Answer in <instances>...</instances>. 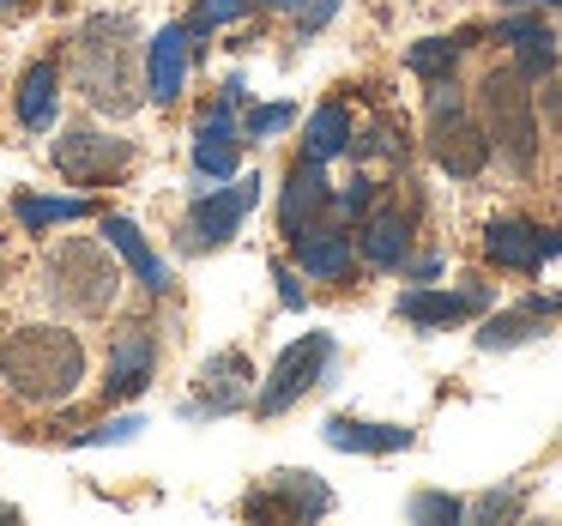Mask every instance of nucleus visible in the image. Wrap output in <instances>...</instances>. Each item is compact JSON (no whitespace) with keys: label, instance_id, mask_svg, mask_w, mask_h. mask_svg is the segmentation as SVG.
Here are the masks:
<instances>
[{"label":"nucleus","instance_id":"obj_1","mask_svg":"<svg viewBox=\"0 0 562 526\" xmlns=\"http://www.w3.org/2000/svg\"><path fill=\"white\" fill-rule=\"evenodd\" d=\"M0 381L13 400L55 412L86 388V339L67 321H19L0 339Z\"/></svg>","mask_w":562,"mask_h":526},{"label":"nucleus","instance_id":"obj_2","mask_svg":"<svg viewBox=\"0 0 562 526\" xmlns=\"http://www.w3.org/2000/svg\"><path fill=\"white\" fill-rule=\"evenodd\" d=\"M74 79L98 115H139V25L127 13H91L74 31Z\"/></svg>","mask_w":562,"mask_h":526},{"label":"nucleus","instance_id":"obj_3","mask_svg":"<svg viewBox=\"0 0 562 526\" xmlns=\"http://www.w3.org/2000/svg\"><path fill=\"white\" fill-rule=\"evenodd\" d=\"M37 291L67 321H103L122 303V260L103 236H61L37 267Z\"/></svg>","mask_w":562,"mask_h":526},{"label":"nucleus","instance_id":"obj_4","mask_svg":"<svg viewBox=\"0 0 562 526\" xmlns=\"http://www.w3.org/2000/svg\"><path fill=\"white\" fill-rule=\"evenodd\" d=\"M472 110L490 134V152L508 164V176H532L538 170V146H544V122H538V98H532V79L520 74L514 61L490 67L472 91Z\"/></svg>","mask_w":562,"mask_h":526},{"label":"nucleus","instance_id":"obj_5","mask_svg":"<svg viewBox=\"0 0 562 526\" xmlns=\"http://www.w3.org/2000/svg\"><path fill=\"white\" fill-rule=\"evenodd\" d=\"M424 146H429V164L453 182H477L490 170V134L477 122L472 98H465L453 79H429V98H424Z\"/></svg>","mask_w":562,"mask_h":526},{"label":"nucleus","instance_id":"obj_6","mask_svg":"<svg viewBox=\"0 0 562 526\" xmlns=\"http://www.w3.org/2000/svg\"><path fill=\"white\" fill-rule=\"evenodd\" d=\"M260 200V176H231L224 188H194V200H188L182 212V231H176V248H182L188 260L200 255H218L224 243H231L236 231H243V219L255 212Z\"/></svg>","mask_w":562,"mask_h":526},{"label":"nucleus","instance_id":"obj_7","mask_svg":"<svg viewBox=\"0 0 562 526\" xmlns=\"http://www.w3.org/2000/svg\"><path fill=\"white\" fill-rule=\"evenodd\" d=\"M49 158L74 188H122L139 164V146L122 134H110V127H98V122H74V127H61Z\"/></svg>","mask_w":562,"mask_h":526},{"label":"nucleus","instance_id":"obj_8","mask_svg":"<svg viewBox=\"0 0 562 526\" xmlns=\"http://www.w3.org/2000/svg\"><path fill=\"white\" fill-rule=\"evenodd\" d=\"M333 363H339V339H333V333H303V339H291L279 351V363H272V376L255 388V417L272 424V417H284L291 405H303L308 393L327 381Z\"/></svg>","mask_w":562,"mask_h":526},{"label":"nucleus","instance_id":"obj_9","mask_svg":"<svg viewBox=\"0 0 562 526\" xmlns=\"http://www.w3.org/2000/svg\"><path fill=\"white\" fill-rule=\"evenodd\" d=\"M255 363L248 351H212L200 363V376L188 381V400H182V417L188 424H212V417H236L243 405H255Z\"/></svg>","mask_w":562,"mask_h":526},{"label":"nucleus","instance_id":"obj_10","mask_svg":"<svg viewBox=\"0 0 562 526\" xmlns=\"http://www.w3.org/2000/svg\"><path fill=\"white\" fill-rule=\"evenodd\" d=\"M490 303H496V284H484V279H465L460 291H448V284H405L393 296V315L417 333H448V327L477 321Z\"/></svg>","mask_w":562,"mask_h":526},{"label":"nucleus","instance_id":"obj_11","mask_svg":"<svg viewBox=\"0 0 562 526\" xmlns=\"http://www.w3.org/2000/svg\"><path fill=\"white\" fill-rule=\"evenodd\" d=\"M484 260L496 272H514V279H532L550 260H562V231L538 219H520V212H502V219L484 224Z\"/></svg>","mask_w":562,"mask_h":526},{"label":"nucleus","instance_id":"obj_12","mask_svg":"<svg viewBox=\"0 0 562 526\" xmlns=\"http://www.w3.org/2000/svg\"><path fill=\"white\" fill-rule=\"evenodd\" d=\"M248 103H236V98H212L206 110L194 115V182H231L236 176V164H243V115Z\"/></svg>","mask_w":562,"mask_h":526},{"label":"nucleus","instance_id":"obj_13","mask_svg":"<svg viewBox=\"0 0 562 526\" xmlns=\"http://www.w3.org/2000/svg\"><path fill=\"white\" fill-rule=\"evenodd\" d=\"M158 376V333L151 321H122L110 333V363H103V405H127Z\"/></svg>","mask_w":562,"mask_h":526},{"label":"nucleus","instance_id":"obj_14","mask_svg":"<svg viewBox=\"0 0 562 526\" xmlns=\"http://www.w3.org/2000/svg\"><path fill=\"white\" fill-rule=\"evenodd\" d=\"M243 514L248 521H321V514H333V490L303 466H284L260 490H248Z\"/></svg>","mask_w":562,"mask_h":526},{"label":"nucleus","instance_id":"obj_15","mask_svg":"<svg viewBox=\"0 0 562 526\" xmlns=\"http://www.w3.org/2000/svg\"><path fill=\"white\" fill-rule=\"evenodd\" d=\"M417 243V206H400V200H375V206L357 219V255L375 272H400L412 260Z\"/></svg>","mask_w":562,"mask_h":526},{"label":"nucleus","instance_id":"obj_16","mask_svg":"<svg viewBox=\"0 0 562 526\" xmlns=\"http://www.w3.org/2000/svg\"><path fill=\"white\" fill-rule=\"evenodd\" d=\"M291 255H296V272L315 284H351L363 255H357V236L345 231L339 219H321L308 224L303 236H291Z\"/></svg>","mask_w":562,"mask_h":526},{"label":"nucleus","instance_id":"obj_17","mask_svg":"<svg viewBox=\"0 0 562 526\" xmlns=\"http://www.w3.org/2000/svg\"><path fill=\"white\" fill-rule=\"evenodd\" d=\"M333 219V182H327V164L315 158H296L291 176H284L279 188V236L291 243V236H303L308 224Z\"/></svg>","mask_w":562,"mask_h":526},{"label":"nucleus","instance_id":"obj_18","mask_svg":"<svg viewBox=\"0 0 562 526\" xmlns=\"http://www.w3.org/2000/svg\"><path fill=\"white\" fill-rule=\"evenodd\" d=\"M194 49H200V43L188 37V25H164L158 37L146 43V98L158 103V110H170V103L188 91Z\"/></svg>","mask_w":562,"mask_h":526},{"label":"nucleus","instance_id":"obj_19","mask_svg":"<svg viewBox=\"0 0 562 526\" xmlns=\"http://www.w3.org/2000/svg\"><path fill=\"white\" fill-rule=\"evenodd\" d=\"M496 43H508V49H514V67H520V74L532 79V86H544V79L557 74V61H562L557 31H550L544 19L532 13V7H526V13L514 7V13L496 25Z\"/></svg>","mask_w":562,"mask_h":526},{"label":"nucleus","instance_id":"obj_20","mask_svg":"<svg viewBox=\"0 0 562 526\" xmlns=\"http://www.w3.org/2000/svg\"><path fill=\"white\" fill-rule=\"evenodd\" d=\"M103 243L115 248V255L127 260V272H134L139 284H146V296H170V267H164L158 255H151V236L139 231L134 219H127V212H103Z\"/></svg>","mask_w":562,"mask_h":526},{"label":"nucleus","instance_id":"obj_21","mask_svg":"<svg viewBox=\"0 0 562 526\" xmlns=\"http://www.w3.org/2000/svg\"><path fill=\"white\" fill-rule=\"evenodd\" d=\"M321 436H327V448H339V454H405L417 441V429L412 424H375V417L333 412L327 424H321Z\"/></svg>","mask_w":562,"mask_h":526},{"label":"nucleus","instance_id":"obj_22","mask_svg":"<svg viewBox=\"0 0 562 526\" xmlns=\"http://www.w3.org/2000/svg\"><path fill=\"white\" fill-rule=\"evenodd\" d=\"M13 110H19V127H25V134H49L55 115H61V67H55V61H31L25 79H19Z\"/></svg>","mask_w":562,"mask_h":526},{"label":"nucleus","instance_id":"obj_23","mask_svg":"<svg viewBox=\"0 0 562 526\" xmlns=\"http://www.w3.org/2000/svg\"><path fill=\"white\" fill-rule=\"evenodd\" d=\"M351 134H357V122H351V110H345L339 98L315 103L308 122H303V158H315V164L351 158Z\"/></svg>","mask_w":562,"mask_h":526},{"label":"nucleus","instance_id":"obj_24","mask_svg":"<svg viewBox=\"0 0 562 526\" xmlns=\"http://www.w3.org/2000/svg\"><path fill=\"white\" fill-rule=\"evenodd\" d=\"M13 219L25 224V236H43V231H55V224H86V219H98V206H91L86 194H74V200H61V194H13Z\"/></svg>","mask_w":562,"mask_h":526},{"label":"nucleus","instance_id":"obj_25","mask_svg":"<svg viewBox=\"0 0 562 526\" xmlns=\"http://www.w3.org/2000/svg\"><path fill=\"white\" fill-rule=\"evenodd\" d=\"M544 333H550V315H538L532 303H514L477 327V351H514V345H532Z\"/></svg>","mask_w":562,"mask_h":526},{"label":"nucleus","instance_id":"obj_26","mask_svg":"<svg viewBox=\"0 0 562 526\" xmlns=\"http://www.w3.org/2000/svg\"><path fill=\"white\" fill-rule=\"evenodd\" d=\"M405 152H412V139H405V122H400V115H375L363 134H351V158H357V164H375V158L400 164Z\"/></svg>","mask_w":562,"mask_h":526},{"label":"nucleus","instance_id":"obj_27","mask_svg":"<svg viewBox=\"0 0 562 526\" xmlns=\"http://www.w3.org/2000/svg\"><path fill=\"white\" fill-rule=\"evenodd\" d=\"M460 55H465L460 37H424V43H412V49H405V67H412V74L429 86V79H453Z\"/></svg>","mask_w":562,"mask_h":526},{"label":"nucleus","instance_id":"obj_28","mask_svg":"<svg viewBox=\"0 0 562 526\" xmlns=\"http://www.w3.org/2000/svg\"><path fill=\"white\" fill-rule=\"evenodd\" d=\"M255 0H194V13H188V37H212V31H224V25H236V19L248 13Z\"/></svg>","mask_w":562,"mask_h":526},{"label":"nucleus","instance_id":"obj_29","mask_svg":"<svg viewBox=\"0 0 562 526\" xmlns=\"http://www.w3.org/2000/svg\"><path fill=\"white\" fill-rule=\"evenodd\" d=\"M291 127H296V103H260V110H248L243 139H248V146H267V139L291 134Z\"/></svg>","mask_w":562,"mask_h":526},{"label":"nucleus","instance_id":"obj_30","mask_svg":"<svg viewBox=\"0 0 562 526\" xmlns=\"http://www.w3.org/2000/svg\"><path fill=\"white\" fill-rule=\"evenodd\" d=\"M405 514H412V521H436V526H460L465 521V502L460 496H448V490H417L412 502H405Z\"/></svg>","mask_w":562,"mask_h":526},{"label":"nucleus","instance_id":"obj_31","mask_svg":"<svg viewBox=\"0 0 562 526\" xmlns=\"http://www.w3.org/2000/svg\"><path fill=\"white\" fill-rule=\"evenodd\" d=\"M375 200H381L375 176H351V182H345L339 194H333V219H339V224H357L369 206H375Z\"/></svg>","mask_w":562,"mask_h":526},{"label":"nucleus","instance_id":"obj_32","mask_svg":"<svg viewBox=\"0 0 562 526\" xmlns=\"http://www.w3.org/2000/svg\"><path fill=\"white\" fill-rule=\"evenodd\" d=\"M139 429H146V417L127 412V417H110V424H98V429H74L67 448H86V441H91V448H110V441H134Z\"/></svg>","mask_w":562,"mask_h":526},{"label":"nucleus","instance_id":"obj_33","mask_svg":"<svg viewBox=\"0 0 562 526\" xmlns=\"http://www.w3.org/2000/svg\"><path fill=\"white\" fill-rule=\"evenodd\" d=\"M339 7H345V0H303V7H296V43H315L321 31L333 25Z\"/></svg>","mask_w":562,"mask_h":526},{"label":"nucleus","instance_id":"obj_34","mask_svg":"<svg viewBox=\"0 0 562 526\" xmlns=\"http://www.w3.org/2000/svg\"><path fill=\"white\" fill-rule=\"evenodd\" d=\"M520 490H490V496L465 502V514H477V521H508V514H520Z\"/></svg>","mask_w":562,"mask_h":526},{"label":"nucleus","instance_id":"obj_35","mask_svg":"<svg viewBox=\"0 0 562 526\" xmlns=\"http://www.w3.org/2000/svg\"><path fill=\"white\" fill-rule=\"evenodd\" d=\"M272 284H279V303H284V309H303V303H308L303 272H296V267H284V260H272Z\"/></svg>","mask_w":562,"mask_h":526},{"label":"nucleus","instance_id":"obj_36","mask_svg":"<svg viewBox=\"0 0 562 526\" xmlns=\"http://www.w3.org/2000/svg\"><path fill=\"white\" fill-rule=\"evenodd\" d=\"M538 122L562 139V79H544V98H538Z\"/></svg>","mask_w":562,"mask_h":526},{"label":"nucleus","instance_id":"obj_37","mask_svg":"<svg viewBox=\"0 0 562 526\" xmlns=\"http://www.w3.org/2000/svg\"><path fill=\"white\" fill-rule=\"evenodd\" d=\"M441 267H448V260H441L436 248H429V255H412V260H405L400 272H405V279H412V284H436V279H441Z\"/></svg>","mask_w":562,"mask_h":526},{"label":"nucleus","instance_id":"obj_38","mask_svg":"<svg viewBox=\"0 0 562 526\" xmlns=\"http://www.w3.org/2000/svg\"><path fill=\"white\" fill-rule=\"evenodd\" d=\"M260 13H291L296 19V7H303V0H255Z\"/></svg>","mask_w":562,"mask_h":526},{"label":"nucleus","instance_id":"obj_39","mask_svg":"<svg viewBox=\"0 0 562 526\" xmlns=\"http://www.w3.org/2000/svg\"><path fill=\"white\" fill-rule=\"evenodd\" d=\"M25 7H31V0H0V25H7V19H19Z\"/></svg>","mask_w":562,"mask_h":526},{"label":"nucleus","instance_id":"obj_40","mask_svg":"<svg viewBox=\"0 0 562 526\" xmlns=\"http://www.w3.org/2000/svg\"><path fill=\"white\" fill-rule=\"evenodd\" d=\"M7 284H13V260H7V248H0V296H7Z\"/></svg>","mask_w":562,"mask_h":526},{"label":"nucleus","instance_id":"obj_41","mask_svg":"<svg viewBox=\"0 0 562 526\" xmlns=\"http://www.w3.org/2000/svg\"><path fill=\"white\" fill-rule=\"evenodd\" d=\"M502 7H557V0H502Z\"/></svg>","mask_w":562,"mask_h":526},{"label":"nucleus","instance_id":"obj_42","mask_svg":"<svg viewBox=\"0 0 562 526\" xmlns=\"http://www.w3.org/2000/svg\"><path fill=\"white\" fill-rule=\"evenodd\" d=\"M557 7H562V0H557Z\"/></svg>","mask_w":562,"mask_h":526}]
</instances>
